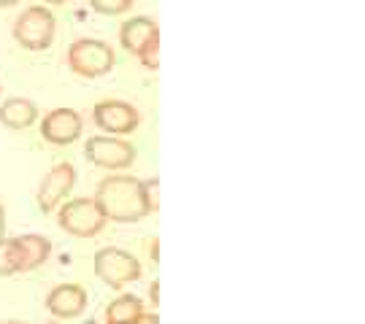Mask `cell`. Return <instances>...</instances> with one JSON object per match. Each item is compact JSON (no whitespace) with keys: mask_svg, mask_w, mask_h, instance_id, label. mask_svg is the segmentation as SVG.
<instances>
[{"mask_svg":"<svg viewBox=\"0 0 365 324\" xmlns=\"http://www.w3.org/2000/svg\"><path fill=\"white\" fill-rule=\"evenodd\" d=\"M16 246H19V257H22V273H30L41 268L49 254H52V241L43 238V235H19L16 238Z\"/></svg>","mask_w":365,"mask_h":324,"instance_id":"obj_13","label":"cell"},{"mask_svg":"<svg viewBox=\"0 0 365 324\" xmlns=\"http://www.w3.org/2000/svg\"><path fill=\"white\" fill-rule=\"evenodd\" d=\"M92 268L106 286H114V289H122L125 284H133L141 278V262L133 257L130 251L117 246H106L95 251Z\"/></svg>","mask_w":365,"mask_h":324,"instance_id":"obj_5","label":"cell"},{"mask_svg":"<svg viewBox=\"0 0 365 324\" xmlns=\"http://www.w3.org/2000/svg\"><path fill=\"white\" fill-rule=\"evenodd\" d=\"M57 224L63 233L73 235V238H92L103 230L106 216L92 197H73L60 206Z\"/></svg>","mask_w":365,"mask_h":324,"instance_id":"obj_4","label":"cell"},{"mask_svg":"<svg viewBox=\"0 0 365 324\" xmlns=\"http://www.w3.org/2000/svg\"><path fill=\"white\" fill-rule=\"evenodd\" d=\"M6 238V211H3V206H0V241Z\"/></svg>","mask_w":365,"mask_h":324,"instance_id":"obj_20","label":"cell"},{"mask_svg":"<svg viewBox=\"0 0 365 324\" xmlns=\"http://www.w3.org/2000/svg\"><path fill=\"white\" fill-rule=\"evenodd\" d=\"M130 324H160V316H157V313H141V316Z\"/></svg>","mask_w":365,"mask_h":324,"instance_id":"obj_19","label":"cell"},{"mask_svg":"<svg viewBox=\"0 0 365 324\" xmlns=\"http://www.w3.org/2000/svg\"><path fill=\"white\" fill-rule=\"evenodd\" d=\"M6 324H27V322H6Z\"/></svg>","mask_w":365,"mask_h":324,"instance_id":"obj_24","label":"cell"},{"mask_svg":"<svg viewBox=\"0 0 365 324\" xmlns=\"http://www.w3.org/2000/svg\"><path fill=\"white\" fill-rule=\"evenodd\" d=\"M141 192H144V203L146 208H149V214L152 211H160V197H157V192H160V179H141Z\"/></svg>","mask_w":365,"mask_h":324,"instance_id":"obj_18","label":"cell"},{"mask_svg":"<svg viewBox=\"0 0 365 324\" xmlns=\"http://www.w3.org/2000/svg\"><path fill=\"white\" fill-rule=\"evenodd\" d=\"M57 33V19L46 6H27L14 22V38L27 52H43L49 49Z\"/></svg>","mask_w":365,"mask_h":324,"instance_id":"obj_2","label":"cell"},{"mask_svg":"<svg viewBox=\"0 0 365 324\" xmlns=\"http://www.w3.org/2000/svg\"><path fill=\"white\" fill-rule=\"evenodd\" d=\"M68 65L71 70L84 78H98L114 70L117 54L114 49L98 38H76L68 46Z\"/></svg>","mask_w":365,"mask_h":324,"instance_id":"obj_3","label":"cell"},{"mask_svg":"<svg viewBox=\"0 0 365 324\" xmlns=\"http://www.w3.org/2000/svg\"><path fill=\"white\" fill-rule=\"evenodd\" d=\"M46 308L57 319H76L87 308V289L78 284H60L46 295Z\"/></svg>","mask_w":365,"mask_h":324,"instance_id":"obj_10","label":"cell"},{"mask_svg":"<svg viewBox=\"0 0 365 324\" xmlns=\"http://www.w3.org/2000/svg\"><path fill=\"white\" fill-rule=\"evenodd\" d=\"M135 0H90V6L98 14H106V16H119V14L130 11Z\"/></svg>","mask_w":365,"mask_h":324,"instance_id":"obj_17","label":"cell"},{"mask_svg":"<svg viewBox=\"0 0 365 324\" xmlns=\"http://www.w3.org/2000/svg\"><path fill=\"white\" fill-rule=\"evenodd\" d=\"M38 119V105L27 98H9L0 105V122L9 130H25Z\"/></svg>","mask_w":365,"mask_h":324,"instance_id":"obj_12","label":"cell"},{"mask_svg":"<svg viewBox=\"0 0 365 324\" xmlns=\"http://www.w3.org/2000/svg\"><path fill=\"white\" fill-rule=\"evenodd\" d=\"M14 273H22L19 246H16V238H3L0 241V276H14Z\"/></svg>","mask_w":365,"mask_h":324,"instance_id":"obj_15","label":"cell"},{"mask_svg":"<svg viewBox=\"0 0 365 324\" xmlns=\"http://www.w3.org/2000/svg\"><path fill=\"white\" fill-rule=\"evenodd\" d=\"M63 3H68V0H43L41 6H63Z\"/></svg>","mask_w":365,"mask_h":324,"instance_id":"obj_22","label":"cell"},{"mask_svg":"<svg viewBox=\"0 0 365 324\" xmlns=\"http://www.w3.org/2000/svg\"><path fill=\"white\" fill-rule=\"evenodd\" d=\"M73 184H76V168H73L71 162H57V165L43 176V182H41V187H38L41 211H43V214L57 211V208L63 206V200L71 194Z\"/></svg>","mask_w":365,"mask_h":324,"instance_id":"obj_8","label":"cell"},{"mask_svg":"<svg viewBox=\"0 0 365 324\" xmlns=\"http://www.w3.org/2000/svg\"><path fill=\"white\" fill-rule=\"evenodd\" d=\"M160 33V27H157V22L152 19V16H133V19H128L125 25H122V30H119V43L125 46V52L130 54H138L141 49H144V43L152 36H157Z\"/></svg>","mask_w":365,"mask_h":324,"instance_id":"obj_11","label":"cell"},{"mask_svg":"<svg viewBox=\"0 0 365 324\" xmlns=\"http://www.w3.org/2000/svg\"><path fill=\"white\" fill-rule=\"evenodd\" d=\"M149 295H152V303L157 305V300H160V284H157V281L152 286H149Z\"/></svg>","mask_w":365,"mask_h":324,"instance_id":"obj_21","label":"cell"},{"mask_svg":"<svg viewBox=\"0 0 365 324\" xmlns=\"http://www.w3.org/2000/svg\"><path fill=\"white\" fill-rule=\"evenodd\" d=\"M16 3H19V0H0L3 9H11V6H16Z\"/></svg>","mask_w":365,"mask_h":324,"instance_id":"obj_23","label":"cell"},{"mask_svg":"<svg viewBox=\"0 0 365 324\" xmlns=\"http://www.w3.org/2000/svg\"><path fill=\"white\" fill-rule=\"evenodd\" d=\"M84 157L95 168L125 170L135 162V146L117 135H92L90 141L84 143Z\"/></svg>","mask_w":365,"mask_h":324,"instance_id":"obj_6","label":"cell"},{"mask_svg":"<svg viewBox=\"0 0 365 324\" xmlns=\"http://www.w3.org/2000/svg\"><path fill=\"white\" fill-rule=\"evenodd\" d=\"M92 119L108 135H130L138 127V108L128 100H101L92 108Z\"/></svg>","mask_w":365,"mask_h":324,"instance_id":"obj_7","label":"cell"},{"mask_svg":"<svg viewBox=\"0 0 365 324\" xmlns=\"http://www.w3.org/2000/svg\"><path fill=\"white\" fill-rule=\"evenodd\" d=\"M98 208L103 211L106 221H119V224H135L149 214V208L144 203V192H141V179L135 176H106L103 182L98 184L95 197H92Z\"/></svg>","mask_w":365,"mask_h":324,"instance_id":"obj_1","label":"cell"},{"mask_svg":"<svg viewBox=\"0 0 365 324\" xmlns=\"http://www.w3.org/2000/svg\"><path fill=\"white\" fill-rule=\"evenodd\" d=\"M81 135V117L73 108H54L41 122V138L54 146H68Z\"/></svg>","mask_w":365,"mask_h":324,"instance_id":"obj_9","label":"cell"},{"mask_svg":"<svg viewBox=\"0 0 365 324\" xmlns=\"http://www.w3.org/2000/svg\"><path fill=\"white\" fill-rule=\"evenodd\" d=\"M135 57L141 60V65H144L146 70H157L160 68V33L146 41L144 49L135 54Z\"/></svg>","mask_w":365,"mask_h":324,"instance_id":"obj_16","label":"cell"},{"mask_svg":"<svg viewBox=\"0 0 365 324\" xmlns=\"http://www.w3.org/2000/svg\"><path fill=\"white\" fill-rule=\"evenodd\" d=\"M144 313V303L135 295H119L108 308H106V322L108 324H130Z\"/></svg>","mask_w":365,"mask_h":324,"instance_id":"obj_14","label":"cell"}]
</instances>
